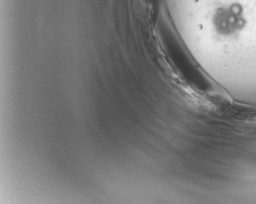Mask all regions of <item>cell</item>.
I'll use <instances>...</instances> for the list:
<instances>
[{
    "instance_id": "1",
    "label": "cell",
    "mask_w": 256,
    "mask_h": 204,
    "mask_svg": "<svg viewBox=\"0 0 256 204\" xmlns=\"http://www.w3.org/2000/svg\"><path fill=\"white\" fill-rule=\"evenodd\" d=\"M216 27L222 34H231L241 28L244 24L241 8L238 5L224 8L218 10L216 14Z\"/></svg>"
}]
</instances>
